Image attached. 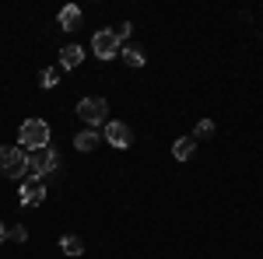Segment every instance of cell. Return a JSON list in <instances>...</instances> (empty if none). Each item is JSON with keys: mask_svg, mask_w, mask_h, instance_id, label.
I'll return each mask as SVG.
<instances>
[{"mask_svg": "<svg viewBox=\"0 0 263 259\" xmlns=\"http://www.w3.org/2000/svg\"><path fill=\"white\" fill-rule=\"evenodd\" d=\"M57 168H60V154L53 147L25 151V172H28V179H42L46 172H57Z\"/></svg>", "mask_w": 263, "mask_h": 259, "instance_id": "cell-1", "label": "cell"}, {"mask_svg": "<svg viewBox=\"0 0 263 259\" xmlns=\"http://www.w3.org/2000/svg\"><path fill=\"white\" fill-rule=\"evenodd\" d=\"M18 147L21 151H42V147H49V126L42 119H25L18 130Z\"/></svg>", "mask_w": 263, "mask_h": 259, "instance_id": "cell-2", "label": "cell"}, {"mask_svg": "<svg viewBox=\"0 0 263 259\" xmlns=\"http://www.w3.org/2000/svg\"><path fill=\"white\" fill-rule=\"evenodd\" d=\"M78 116L88 126H105L109 123V102L105 98H81L78 102Z\"/></svg>", "mask_w": 263, "mask_h": 259, "instance_id": "cell-3", "label": "cell"}, {"mask_svg": "<svg viewBox=\"0 0 263 259\" xmlns=\"http://www.w3.org/2000/svg\"><path fill=\"white\" fill-rule=\"evenodd\" d=\"M0 175H7V179H21L25 175V151L18 144L14 147H0Z\"/></svg>", "mask_w": 263, "mask_h": 259, "instance_id": "cell-4", "label": "cell"}, {"mask_svg": "<svg viewBox=\"0 0 263 259\" xmlns=\"http://www.w3.org/2000/svg\"><path fill=\"white\" fill-rule=\"evenodd\" d=\"M91 49H95V56L99 60H112V56H120V39L112 35V28H102V32H95V39H91Z\"/></svg>", "mask_w": 263, "mask_h": 259, "instance_id": "cell-5", "label": "cell"}, {"mask_svg": "<svg viewBox=\"0 0 263 259\" xmlns=\"http://www.w3.org/2000/svg\"><path fill=\"white\" fill-rule=\"evenodd\" d=\"M130 140H134V133H130V126L120 119H109L105 123V144H112L116 151H126L130 147Z\"/></svg>", "mask_w": 263, "mask_h": 259, "instance_id": "cell-6", "label": "cell"}, {"mask_svg": "<svg viewBox=\"0 0 263 259\" xmlns=\"http://www.w3.org/2000/svg\"><path fill=\"white\" fill-rule=\"evenodd\" d=\"M18 200L21 207H39L42 200H46V186H42V179H25L18 189Z\"/></svg>", "mask_w": 263, "mask_h": 259, "instance_id": "cell-7", "label": "cell"}, {"mask_svg": "<svg viewBox=\"0 0 263 259\" xmlns=\"http://www.w3.org/2000/svg\"><path fill=\"white\" fill-rule=\"evenodd\" d=\"M57 25H60L63 32H74V28L81 25V7H78V4H67V7H60V18H57Z\"/></svg>", "mask_w": 263, "mask_h": 259, "instance_id": "cell-8", "label": "cell"}, {"mask_svg": "<svg viewBox=\"0 0 263 259\" xmlns=\"http://www.w3.org/2000/svg\"><path fill=\"white\" fill-rule=\"evenodd\" d=\"M81 60H84L81 46H63V49H60V67H63V70H78Z\"/></svg>", "mask_w": 263, "mask_h": 259, "instance_id": "cell-9", "label": "cell"}, {"mask_svg": "<svg viewBox=\"0 0 263 259\" xmlns=\"http://www.w3.org/2000/svg\"><path fill=\"white\" fill-rule=\"evenodd\" d=\"M193 151H197V137H179L176 144H172V158L176 161H190Z\"/></svg>", "mask_w": 263, "mask_h": 259, "instance_id": "cell-10", "label": "cell"}, {"mask_svg": "<svg viewBox=\"0 0 263 259\" xmlns=\"http://www.w3.org/2000/svg\"><path fill=\"white\" fill-rule=\"evenodd\" d=\"M99 144H102V137L95 130H81V133L74 137V147H78V151H95Z\"/></svg>", "mask_w": 263, "mask_h": 259, "instance_id": "cell-11", "label": "cell"}, {"mask_svg": "<svg viewBox=\"0 0 263 259\" xmlns=\"http://www.w3.org/2000/svg\"><path fill=\"white\" fill-rule=\"evenodd\" d=\"M120 56H123V63H126V67H144V60H147L141 46H123Z\"/></svg>", "mask_w": 263, "mask_h": 259, "instance_id": "cell-12", "label": "cell"}, {"mask_svg": "<svg viewBox=\"0 0 263 259\" xmlns=\"http://www.w3.org/2000/svg\"><path fill=\"white\" fill-rule=\"evenodd\" d=\"M60 252H63V256H81V252H84V238H81V235H63Z\"/></svg>", "mask_w": 263, "mask_h": 259, "instance_id": "cell-13", "label": "cell"}, {"mask_svg": "<svg viewBox=\"0 0 263 259\" xmlns=\"http://www.w3.org/2000/svg\"><path fill=\"white\" fill-rule=\"evenodd\" d=\"M39 81H42V88H57V84H60V70H57V67H46L39 74Z\"/></svg>", "mask_w": 263, "mask_h": 259, "instance_id": "cell-14", "label": "cell"}, {"mask_svg": "<svg viewBox=\"0 0 263 259\" xmlns=\"http://www.w3.org/2000/svg\"><path fill=\"white\" fill-rule=\"evenodd\" d=\"M130 28H134L130 21H123V25H116V28H112V35L120 39V46H123V42H126V39H130Z\"/></svg>", "mask_w": 263, "mask_h": 259, "instance_id": "cell-15", "label": "cell"}, {"mask_svg": "<svg viewBox=\"0 0 263 259\" xmlns=\"http://www.w3.org/2000/svg\"><path fill=\"white\" fill-rule=\"evenodd\" d=\"M7 238H11V242H25V238H28V228H21V224L7 228Z\"/></svg>", "mask_w": 263, "mask_h": 259, "instance_id": "cell-16", "label": "cell"}, {"mask_svg": "<svg viewBox=\"0 0 263 259\" xmlns=\"http://www.w3.org/2000/svg\"><path fill=\"white\" fill-rule=\"evenodd\" d=\"M211 133H214V123H211V119H200V123H197V133H193V137H211Z\"/></svg>", "mask_w": 263, "mask_h": 259, "instance_id": "cell-17", "label": "cell"}, {"mask_svg": "<svg viewBox=\"0 0 263 259\" xmlns=\"http://www.w3.org/2000/svg\"><path fill=\"white\" fill-rule=\"evenodd\" d=\"M4 242H7V228L0 224V245H4Z\"/></svg>", "mask_w": 263, "mask_h": 259, "instance_id": "cell-18", "label": "cell"}]
</instances>
